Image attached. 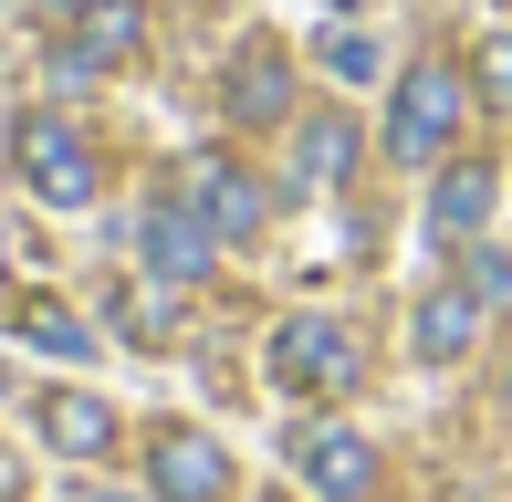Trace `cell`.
<instances>
[{
	"label": "cell",
	"mask_w": 512,
	"mask_h": 502,
	"mask_svg": "<svg viewBox=\"0 0 512 502\" xmlns=\"http://www.w3.org/2000/svg\"><path fill=\"white\" fill-rule=\"evenodd\" d=\"M21 492H32V471H21V450L0 440V502H21Z\"/></svg>",
	"instance_id": "obj_19"
},
{
	"label": "cell",
	"mask_w": 512,
	"mask_h": 502,
	"mask_svg": "<svg viewBox=\"0 0 512 502\" xmlns=\"http://www.w3.org/2000/svg\"><path fill=\"white\" fill-rule=\"evenodd\" d=\"M136 53H147V11L136 0H74L63 11V42H53L63 74H126Z\"/></svg>",
	"instance_id": "obj_4"
},
{
	"label": "cell",
	"mask_w": 512,
	"mask_h": 502,
	"mask_svg": "<svg viewBox=\"0 0 512 502\" xmlns=\"http://www.w3.org/2000/svg\"><path fill=\"white\" fill-rule=\"evenodd\" d=\"M460 283H471L481 304L502 314V304H512V251H460Z\"/></svg>",
	"instance_id": "obj_18"
},
{
	"label": "cell",
	"mask_w": 512,
	"mask_h": 502,
	"mask_svg": "<svg viewBox=\"0 0 512 502\" xmlns=\"http://www.w3.org/2000/svg\"><path fill=\"white\" fill-rule=\"evenodd\" d=\"M460 116H471V74L460 63H408L398 74V95H387V157L398 168H429V157H450V136H460Z\"/></svg>",
	"instance_id": "obj_1"
},
{
	"label": "cell",
	"mask_w": 512,
	"mask_h": 502,
	"mask_svg": "<svg viewBox=\"0 0 512 502\" xmlns=\"http://www.w3.org/2000/svg\"><path fill=\"white\" fill-rule=\"evenodd\" d=\"M115 325H126V346H168V293L126 283V293H115Z\"/></svg>",
	"instance_id": "obj_15"
},
{
	"label": "cell",
	"mask_w": 512,
	"mask_h": 502,
	"mask_svg": "<svg viewBox=\"0 0 512 502\" xmlns=\"http://www.w3.org/2000/svg\"><path fill=\"white\" fill-rule=\"evenodd\" d=\"M32 419H42V440H53L63 461H105V450H115V408L95 398V387H42Z\"/></svg>",
	"instance_id": "obj_11"
},
{
	"label": "cell",
	"mask_w": 512,
	"mask_h": 502,
	"mask_svg": "<svg viewBox=\"0 0 512 502\" xmlns=\"http://www.w3.org/2000/svg\"><path fill=\"white\" fill-rule=\"evenodd\" d=\"M63 11H74V0H63Z\"/></svg>",
	"instance_id": "obj_20"
},
{
	"label": "cell",
	"mask_w": 512,
	"mask_h": 502,
	"mask_svg": "<svg viewBox=\"0 0 512 502\" xmlns=\"http://www.w3.org/2000/svg\"><path fill=\"white\" fill-rule=\"evenodd\" d=\"M11 178L42 199V210H84V199H95V147H84V126L53 116V105H21L11 116Z\"/></svg>",
	"instance_id": "obj_2"
},
{
	"label": "cell",
	"mask_w": 512,
	"mask_h": 502,
	"mask_svg": "<svg viewBox=\"0 0 512 502\" xmlns=\"http://www.w3.org/2000/svg\"><path fill=\"white\" fill-rule=\"evenodd\" d=\"M178 199H189L220 241H262V220H272L262 178H251L241 157H189V168H178Z\"/></svg>",
	"instance_id": "obj_6"
},
{
	"label": "cell",
	"mask_w": 512,
	"mask_h": 502,
	"mask_svg": "<svg viewBox=\"0 0 512 502\" xmlns=\"http://www.w3.org/2000/svg\"><path fill=\"white\" fill-rule=\"evenodd\" d=\"M11 335H21V346H42V356H95L84 314L53 304V293H11Z\"/></svg>",
	"instance_id": "obj_14"
},
{
	"label": "cell",
	"mask_w": 512,
	"mask_h": 502,
	"mask_svg": "<svg viewBox=\"0 0 512 502\" xmlns=\"http://www.w3.org/2000/svg\"><path fill=\"white\" fill-rule=\"evenodd\" d=\"M481 314H492V304H481V293L460 283V272H450V283H429V293H418V314H408L418 367H460V356L481 346Z\"/></svg>",
	"instance_id": "obj_10"
},
{
	"label": "cell",
	"mask_w": 512,
	"mask_h": 502,
	"mask_svg": "<svg viewBox=\"0 0 512 502\" xmlns=\"http://www.w3.org/2000/svg\"><path fill=\"white\" fill-rule=\"evenodd\" d=\"M471 95H481V105H512V32H492V42L471 53Z\"/></svg>",
	"instance_id": "obj_16"
},
{
	"label": "cell",
	"mask_w": 512,
	"mask_h": 502,
	"mask_svg": "<svg viewBox=\"0 0 512 502\" xmlns=\"http://www.w3.org/2000/svg\"><path fill=\"white\" fill-rule=\"evenodd\" d=\"M136 262H147L157 283H199V272L220 262V231H209L178 189H157L147 210H136Z\"/></svg>",
	"instance_id": "obj_5"
},
{
	"label": "cell",
	"mask_w": 512,
	"mask_h": 502,
	"mask_svg": "<svg viewBox=\"0 0 512 502\" xmlns=\"http://www.w3.org/2000/svg\"><path fill=\"white\" fill-rule=\"evenodd\" d=\"M293 461H304V482H314L324 502H377V482H387L377 440H366V429H335V419L293 429Z\"/></svg>",
	"instance_id": "obj_7"
},
{
	"label": "cell",
	"mask_w": 512,
	"mask_h": 502,
	"mask_svg": "<svg viewBox=\"0 0 512 502\" xmlns=\"http://www.w3.org/2000/svg\"><path fill=\"white\" fill-rule=\"evenodd\" d=\"M220 105H230V126H283L293 116V53L272 32H251L220 74Z\"/></svg>",
	"instance_id": "obj_9"
},
{
	"label": "cell",
	"mask_w": 512,
	"mask_h": 502,
	"mask_svg": "<svg viewBox=\"0 0 512 502\" xmlns=\"http://www.w3.org/2000/svg\"><path fill=\"white\" fill-rule=\"evenodd\" d=\"M147 492L157 502H230V450L209 429H157L147 440Z\"/></svg>",
	"instance_id": "obj_8"
},
{
	"label": "cell",
	"mask_w": 512,
	"mask_h": 502,
	"mask_svg": "<svg viewBox=\"0 0 512 502\" xmlns=\"http://www.w3.org/2000/svg\"><path fill=\"white\" fill-rule=\"evenodd\" d=\"M262 367H272L283 398H345L366 356H356V325H335V314H283L272 346H262Z\"/></svg>",
	"instance_id": "obj_3"
},
{
	"label": "cell",
	"mask_w": 512,
	"mask_h": 502,
	"mask_svg": "<svg viewBox=\"0 0 512 502\" xmlns=\"http://www.w3.org/2000/svg\"><path fill=\"white\" fill-rule=\"evenodd\" d=\"M293 178H304V189H345V178H356V116H345V105H314V116L293 126Z\"/></svg>",
	"instance_id": "obj_12"
},
{
	"label": "cell",
	"mask_w": 512,
	"mask_h": 502,
	"mask_svg": "<svg viewBox=\"0 0 512 502\" xmlns=\"http://www.w3.org/2000/svg\"><path fill=\"white\" fill-rule=\"evenodd\" d=\"M492 189H502V178L481 168V157H450L439 189H429V231H439V241H471L481 220H492Z\"/></svg>",
	"instance_id": "obj_13"
},
{
	"label": "cell",
	"mask_w": 512,
	"mask_h": 502,
	"mask_svg": "<svg viewBox=\"0 0 512 502\" xmlns=\"http://www.w3.org/2000/svg\"><path fill=\"white\" fill-rule=\"evenodd\" d=\"M314 53H324V74H345V84H366V74H377V42H366V32H345V21L314 42Z\"/></svg>",
	"instance_id": "obj_17"
}]
</instances>
